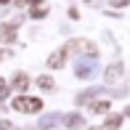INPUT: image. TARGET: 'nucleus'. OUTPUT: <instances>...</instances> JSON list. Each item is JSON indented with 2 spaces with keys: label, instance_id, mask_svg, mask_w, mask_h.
<instances>
[{
  "label": "nucleus",
  "instance_id": "nucleus-10",
  "mask_svg": "<svg viewBox=\"0 0 130 130\" xmlns=\"http://www.w3.org/2000/svg\"><path fill=\"white\" fill-rule=\"evenodd\" d=\"M5 96H8V85L0 80V98H5Z\"/></svg>",
  "mask_w": 130,
  "mask_h": 130
},
{
  "label": "nucleus",
  "instance_id": "nucleus-11",
  "mask_svg": "<svg viewBox=\"0 0 130 130\" xmlns=\"http://www.w3.org/2000/svg\"><path fill=\"white\" fill-rule=\"evenodd\" d=\"M111 3H114V5H127L130 0H111Z\"/></svg>",
  "mask_w": 130,
  "mask_h": 130
},
{
  "label": "nucleus",
  "instance_id": "nucleus-4",
  "mask_svg": "<svg viewBox=\"0 0 130 130\" xmlns=\"http://www.w3.org/2000/svg\"><path fill=\"white\" fill-rule=\"evenodd\" d=\"M120 125H122V114H111L104 122V130H120Z\"/></svg>",
  "mask_w": 130,
  "mask_h": 130
},
{
  "label": "nucleus",
  "instance_id": "nucleus-2",
  "mask_svg": "<svg viewBox=\"0 0 130 130\" xmlns=\"http://www.w3.org/2000/svg\"><path fill=\"white\" fill-rule=\"evenodd\" d=\"M0 40H3V43H13L16 40V24H8V27H0Z\"/></svg>",
  "mask_w": 130,
  "mask_h": 130
},
{
  "label": "nucleus",
  "instance_id": "nucleus-9",
  "mask_svg": "<svg viewBox=\"0 0 130 130\" xmlns=\"http://www.w3.org/2000/svg\"><path fill=\"white\" fill-rule=\"evenodd\" d=\"M37 85L48 90V88H53V80H51V77H40V80H37Z\"/></svg>",
  "mask_w": 130,
  "mask_h": 130
},
{
  "label": "nucleus",
  "instance_id": "nucleus-3",
  "mask_svg": "<svg viewBox=\"0 0 130 130\" xmlns=\"http://www.w3.org/2000/svg\"><path fill=\"white\" fill-rule=\"evenodd\" d=\"M11 85L16 88V90H27V85H29V77L24 72H16L13 74V80H11Z\"/></svg>",
  "mask_w": 130,
  "mask_h": 130
},
{
  "label": "nucleus",
  "instance_id": "nucleus-13",
  "mask_svg": "<svg viewBox=\"0 0 130 130\" xmlns=\"http://www.w3.org/2000/svg\"><path fill=\"white\" fill-rule=\"evenodd\" d=\"M0 61H3V51H0Z\"/></svg>",
  "mask_w": 130,
  "mask_h": 130
},
{
  "label": "nucleus",
  "instance_id": "nucleus-6",
  "mask_svg": "<svg viewBox=\"0 0 130 130\" xmlns=\"http://www.w3.org/2000/svg\"><path fill=\"white\" fill-rule=\"evenodd\" d=\"M120 74H122V64H114V67H109V69H106V80H109V82H114Z\"/></svg>",
  "mask_w": 130,
  "mask_h": 130
},
{
  "label": "nucleus",
  "instance_id": "nucleus-5",
  "mask_svg": "<svg viewBox=\"0 0 130 130\" xmlns=\"http://www.w3.org/2000/svg\"><path fill=\"white\" fill-rule=\"evenodd\" d=\"M13 109L16 111H29V98L27 96H16L13 98Z\"/></svg>",
  "mask_w": 130,
  "mask_h": 130
},
{
  "label": "nucleus",
  "instance_id": "nucleus-1",
  "mask_svg": "<svg viewBox=\"0 0 130 130\" xmlns=\"http://www.w3.org/2000/svg\"><path fill=\"white\" fill-rule=\"evenodd\" d=\"M67 53H69V45H64V48H58L56 53H51V58H48V67H51V69L64 67V61H67Z\"/></svg>",
  "mask_w": 130,
  "mask_h": 130
},
{
  "label": "nucleus",
  "instance_id": "nucleus-12",
  "mask_svg": "<svg viewBox=\"0 0 130 130\" xmlns=\"http://www.w3.org/2000/svg\"><path fill=\"white\" fill-rule=\"evenodd\" d=\"M0 3H3V5H5V3H11V0H0Z\"/></svg>",
  "mask_w": 130,
  "mask_h": 130
},
{
  "label": "nucleus",
  "instance_id": "nucleus-8",
  "mask_svg": "<svg viewBox=\"0 0 130 130\" xmlns=\"http://www.w3.org/2000/svg\"><path fill=\"white\" fill-rule=\"evenodd\" d=\"M43 109V101L40 98H29V111H40Z\"/></svg>",
  "mask_w": 130,
  "mask_h": 130
},
{
  "label": "nucleus",
  "instance_id": "nucleus-7",
  "mask_svg": "<svg viewBox=\"0 0 130 130\" xmlns=\"http://www.w3.org/2000/svg\"><path fill=\"white\" fill-rule=\"evenodd\" d=\"M109 101H96V104H93V111H109Z\"/></svg>",
  "mask_w": 130,
  "mask_h": 130
}]
</instances>
